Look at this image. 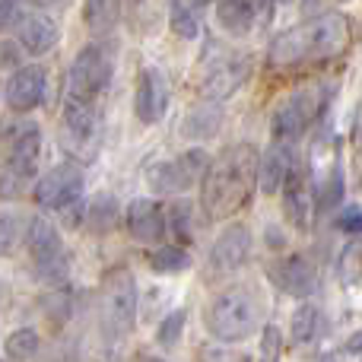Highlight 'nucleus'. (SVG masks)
<instances>
[{
    "label": "nucleus",
    "mask_w": 362,
    "mask_h": 362,
    "mask_svg": "<svg viewBox=\"0 0 362 362\" xmlns=\"http://www.w3.org/2000/svg\"><path fill=\"white\" fill-rule=\"evenodd\" d=\"M321 334V312L315 305H299L293 312V344L305 346Z\"/></svg>",
    "instance_id": "24"
},
{
    "label": "nucleus",
    "mask_w": 362,
    "mask_h": 362,
    "mask_svg": "<svg viewBox=\"0 0 362 362\" xmlns=\"http://www.w3.org/2000/svg\"><path fill=\"white\" fill-rule=\"evenodd\" d=\"M350 45V19L337 10H325L305 23L286 29L270 42V64L274 67H296L302 61H325Z\"/></svg>",
    "instance_id": "2"
},
{
    "label": "nucleus",
    "mask_w": 362,
    "mask_h": 362,
    "mask_svg": "<svg viewBox=\"0 0 362 362\" xmlns=\"http://www.w3.org/2000/svg\"><path fill=\"white\" fill-rule=\"evenodd\" d=\"M248 74H251V57L235 54V51H210L200 61L197 93L210 102H223L248 80Z\"/></svg>",
    "instance_id": "6"
},
{
    "label": "nucleus",
    "mask_w": 362,
    "mask_h": 362,
    "mask_svg": "<svg viewBox=\"0 0 362 362\" xmlns=\"http://www.w3.org/2000/svg\"><path fill=\"white\" fill-rule=\"evenodd\" d=\"M25 242H29V251H32V257H35L38 280L57 283L70 274V257H67V251H64L57 229L48 223V219H42V216L32 219Z\"/></svg>",
    "instance_id": "8"
},
{
    "label": "nucleus",
    "mask_w": 362,
    "mask_h": 362,
    "mask_svg": "<svg viewBox=\"0 0 362 362\" xmlns=\"http://www.w3.org/2000/svg\"><path fill=\"white\" fill-rule=\"evenodd\" d=\"M19 13H23V6H19V4H10V0H0V32L10 29V25L19 19Z\"/></svg>",
    "instance_id": "38"
},
{
    "label": "nucleus",
    "mask_w": 362,
    "mask_h": 362,
    "mask_svg": "<svg viewBox=\"0 0 362 362\" xmlns=\"http://www.w3.org/2000/svg\"><path fill=\"white\" fill-rule=\"evenodd\" d=\"M206 153L204 150H187L185 156L169 159V163H156L150 169V187L156 194H181L194 185V181L206 178Z\"/></svg>",
    "instance_id": "10"
},
{
    "label": "nucleus",
    "mask_w": 362,
    "mask_h": 362,
    "mask_svg": "<svg viewBox=\"0 0 362 362\" xmlns=\"http://www.w3.org/2000/svg\"><path fill=\"white\" fill-rule=\"evenodd\" d=\"M321 108H325V89L321 86H308V89L293 93L274 112V137H276V144L289 146L293 140H299L302 134L308 131V124L321 115Z\"/></svg>",
    "instance_id": "7"
},
{
    "label": "nucleus",
    "mask_w": 362,
    "mask_h": 362,
    "mask_svg": "<svg viewBox=\"0 0 362 362\" xmlns=\"http://www.w3.org/2000/svg\"><path fill=\"white\" fill-rule=\"evenodd\" d=\"M38 150H42V134H38L35 124H29V121H25V127L16 134V137H13V144L6 146V163L19 165V169H25V172H35Z\"/></svg>",
    "instance_id": "21"
},
{
    "label": "nucleus",
    "mask_w": 362,
    "mask_h": 362,
    "mask_svg": "<svg viewBox=\"0 0 362 362\" xmlns=\"http://www.w3.org/2000/svg\"><path fill=\"white\" fill-rule=\"evenodd\" d=\"M165 219H169V229L175 232L181 242H194V219H191V204L187 200H175V204L169 206V213H165Z\"/></svg>",
    "instance_id": "29"
},
{
    "label": "nucleus",
    "mask_w": 362,
    "mask_h": 362,
    "mask_svg": "<svg viewBox=\"0 0 362 362\" xmlns=\"http://www.w3.org/2000/svg\"><path fill=\"white\" fill-rule=\"evenodd\" d=\"M185 321H187V312L185 308H175V312H169L163 318V325H159V331H156V344L159 346H175L178 340H181V334H185Z\"/></svg>",
    "instance_id": "30"
},
{
    "label": "nucleus",
    "mask_w": 362,
    "mask_h": 362,
    "mask_svg": "<svg viewBox=\"0 0 362 362\" xmlns=\"http://www.w3.org/2000/svg\"><path fill=\"white\" fill-rule=\"evenodd\" d=\"M257 318H261V305H257L255 293L245 286L223 289L204 312L206 331L223 344H238V340L251 337V331L257 327Z\"/></svg>",
    "instance_id": "3"
},
{
    "label": "nucleus",
    "mask_w": 362,
    "mask_h": 362,
    "mask_svg": "<svg viewBox=\"0 0 362 362\" xmlns=\"http://www.w3.org/2000/svg\"><path fill=\"white\" fill-rule=\"evenodd\" d=\"M267 276L280 293L293 296V299H308L318 289V274H315L312 261L302 255H289V257L274 261L267 267Z\"/></svg>",
    "instance_id": "12"
},
{
    "label": "nucleus",
    "mask_w": 362,
    "mask_h": 362,
    "mask_svg": "<svg viewBox=\"0 0 362 362\" xmlns=\"http://www.w3.org/2000/svg\"><path fill=\"white\" fill-rule=\"evenodd\" d=\"M257 156L255 144H235L223 150L206 169V178L200 181V204H204L206 219H226L251 204V194L257 187Z\"/></svg>",
    "instance_id": "1"
},
{
    "label": "nucleus",
    "mask_w": 362,
    "mask_h": 362,
    "mask_svg": "<svg viewBox=\"0 0 362 362\" xmlns=\"http://www.w3.org/2000/svg\"><path fill=\"white\" fill-rule=\"evenodd\" d=\"M150 267L156 274H178V270L191 267V255H187L181 245H163L159 251L150 255Z\"/></svg>",
    "instance_id": "26"
},
{
    "label": "nucleus",
    "mask_w": 362,
    "mask_h": 362,
    "mask_svg": "<svg viewBox=\"0 0 362 362\" xmlns=\"http://www.w3.org/2000/svg\"><path fill=\"white\" fill-rule=\"evenodd\" d=\"M165 108H169V83L156 67H144L137 76V93H134V112L144 124H156L163 121Z\"/></svg>",
    "instance_id": "14"
},
{
    "label": "nucleus",
    "mask_w": 362,
    "mask_h": 362,
    "mask_svg": "<svg viewBox=\"0 0 362 362\" xmlns=\"http://www.w3.org/2000/svg\"><path fill=\"white\" fill-rule=\"evenodd\" d=\"M45 86H48V80H45V70L38 67H19L16 74L6 80V105L13 108V112H32V108L42 105L45 99Z\"/></svg>",
    "instance_id": "16"
},
{
    "label": "nucleus",
    "mask_w": 362,
    "mask_h": 362,
    "mask_svg": "<svg viewBox=\"0 0 362 362\" xmlns=\"http://www.w3.org/2000/svg\"><path fill=\"white\" fill-rule=\"evenodd\" d=\"M99 305H102V325H105V331L112 337H124V334L134 331V321H137V283H134L131 270L115 267L105 276Z\"/></svg>",
    "instance_id": "4"
},
{
    "label": "nucleus",
    "mask_w": 362,
    "mask_h": 362,
    "mask_svg": "<svg viewBox=\"0 0 362 362\" xmlns=\"http://www.w3.org/2000/svg\"><path fill=\"white\" fill-rule=\"evenodd\" d=\"M337 226L344 232H350V235H362V206H346V210L340 213Z\"/></svg>",
    "instance_id": "35"
},
{
    "label": "nucleus",
    "mask_w": 362,
    "mask_h": 362,
    "mask_svg": "<svg viewBox=\"0 0 362 362\" xmlns=\"http://www.w3.org/2000/svg\"><path fill=\"white\" fill-rule=\"evenodd\" d=\"M325 362H334V359H325Z\"/></svg>",
    "instance_id": "41"
},
{
    "label": "nucleus",
    "mask_w": 362,
    "mask_h": 362,
    "mask_svg": "<svg viewBox=\"0 0 362 362\" xmlns=\"http://www.w3.org/2000/svg\"><path fill=\"white\" fill-rule=\"evenodd\" d=\"M340 197H344V178H340V172H331L325 191H321V206H334Z\"/></svg>",
    "instance_id": "34"
},
{
    "label": "nucleus",
    "mask_w": 362,
    "mask_h": 362,
    "mask_svg": "<svg viewBox=\"0 0 362 362\" xmlns=\"http://www.w3.org/2000/svg\"><path fill=\"white\" fill-rule=\"evenodd\" d=\"M38 344H42V340H38L35 327H19V331H13L10 337H6L4 353L10 356V362H29L38 353Z\"/></svg>",
    "instance_id": "25"
},
{
    "label": "nucleus",
    "mask_w": 362,
    "mask_h": 362,
    "mask_svg": "<svg viewBox=\"0 0 362 362\" xmlns=\"http://www.w3.org/2000/svg\"><path fill=\"white\" fill-rule=\"evenodd\" d=\"M16 64H19L16 42H0V70H16Z\"/></svg>",
    "instance_id": "37"
},
{
    "label": "nucleus",
    "mask_w": 362,
    "mask_h": 362,
    "mask_svg": "<svg viewBox=\"0 0 362 362\" xmlns=\"http://www.w3.org/2000/svg\"><path fill=\"white\" fill-rule=\"evenodd\" d=\"M61 38V29L51 16H42V13H32L19 23V48H25L29 54H45L51 51Z\"/></svg>",
    "instance_id": "18"
},
{
    "label": "nucleus",
    "mask_w": 362,
    "mask_h": 362,
    "mask_svg": "<svg viewBox=\"0 0 362 362\" xmlns=\"http://www.w3.org/2000/svg\"><path fill=\"white\" fill-rule=\"evenodd\" d=\"M35 204L45 210H67L74 204H83V172L80 165L64 163L45 172L35 185Z\"/></svg>",
    "instance_id": "9"
},
{
    "label": "nucleus",
    "mask_w": 362,
    "mask_h": 362,
    "mask_svg": "<svg viewBox=\"0 0 362 362\" xmlns=\"http://www.w3.org/2000/svg\"><path fill=\"white\" fill-rule=\"evenodd\" d=\"M346 353H356V356H362V327L353 334L350 340H346Z\"/></svg>",
    "instance_id": "39"
},
{
    "label": "nucleus",
    "mask_w": 362,
    "mask_h": 362,
    "mask_svg": "<svg viewBox=\"0 0 362 362\" xmlns=\"http://www.w3.org/2000/svg\"><path fill=\"white\" fill-rule=\"evenodd\" d=\"M293 150L286 144H274L267 153L261 156V169H257V187L264 194H276L283 191L286 178L293 175Z\"/></svg>",
    "instance_id": "17"
},
{
    "label": "nucleus",
    "mask_w": 362,
    "mask_h": 362,
    "mask_svg": "<svg viewBox=\"0 0 362 362\" xmlns=\"http://www.w3.org/2000/svg\"><path fill=\"white\" fill-rule=\"evenodd\" d=\"M137 362H169V359H163V356H150V353H140Z\"/></svg>",
    "instance_id": "40"
},
{
    "label": "nucleus",
    "mask_w": 362,
    "mask_h": 362,
    "mask_svg": "<svg viewBox=\"0 0 362 362\" xmlns=\"http://www.w3.org/2000/svg\"><path fill=\"white\" fill-rule=\"evenodd\" d=\"M206 4H191V0H175L169 6V25L178 38H197L200 35V16H204Z\"/></svg>",
    "instance_id": "23"
},
{
    "label": "nucleus",
    "mask_w": 362,
    "mask_h": 362,
    "mask_svg": "<svg viewBox=\"0 0 362 362\" xmlns=\"http://www.w3.org/2000/svg\"><path fill=\"white\" fill-rule=\"evenodd\" d=\"M118 4H86L83 6V16H86V25L93 29H108L112 23H118Z\"/></svg>",
    "instance_id": "32"
},
{
    "label": "nucleus",
    "mask_w": 362,
    "mask_h": 362,
    "mask_svg": "<svg viewBox=\"0 0 362 362\" xmlns=\"http://www.w3.org/2000/svg\"><path fill=\"white\" fill-rule=\"evenodd\" d=\"M16 245V216L0 210V255H10Z\"/></svg>",
    "instance_id": "33"
},
{
    "label": "nucleus",
    "mask_w": 362,
    "mask_h": 362,
    "mask_svg": "<svg viewBox=\"0 0 362 362\" xmlns=\"http://www.w3.org/2000/svg\"><path fill=\"white\" fill-rule=\"evenodd\" d=\"M32 175H35V172H25V169H19V165H13L4 159V163H0V200L19 197Z\"/></svg>",
    "instance_id": "27"
},
{
    "label": "nucleus",
    "mask_w": 362,
    "mask_h": 362,
    "mask_svg": "<svg viewBox=\"0 0 362 362\" xmlns=\"http://www.w3.org/2000/svg\"><path fill=\"white\" fill-rule=\"evenodd\" d=\"M276 353H280V331L274 325L264 331V346H261V362H276Z\"/></svg>",
    "instance_id": "36"
},
{
    "label": "nucleus",
    "mask_w": 362,
    "mask_h": 362,
    "mask_svg": "<svg viewBox=\"0 0 362 362\" xmlns=\"http://www.w3.org/2000/svg\"><path fill=\"white\" fill-rule=\"evenodd\" d=\"M283 213L286 219L296 226V229H305L308 226V200H312V191H308V178L302 169H293V175L283 185Z\"/></svg>",
    "instance_id": "19"
},
{
    "label": "nucleus",
    "mask_w": 362,
    "mask_h": 362,
    "mask_svg": "<svg viewBox=\"0 0 362 362\" xmlns=\"http://www.w3.org/2000/svg\"><path fill=\"white\" fill-rule=\"evenodd\" d=\"M270 10L264 4H245V0H226L216 6V19L229 35H248L257 23V13Z\"/></svg>",
    "instance_id": "20"
},
{
    "label": "nucleus",
    "mask_w": 362,
    "mask_h": 362,
    "mask_svg": "<svg viewBox=\"0 0 362 362\" xmlns=\"http://www.w3.org/2000/svg\"><path fill=\"white\" fill-rule=\"evenodd\" d=\"M251 257V229L242 223L226 226L210 248V267L219 274H235Z\"/></svg>",
    "instance_id": "13"
},
{
    "label": "nucleus",
    "mask_w": 362,
    "mask_h": 362,
    "mask_svg": "<svg viewBox=\"0 0 362 362\" xmlns=\"http://www.w3.org/2000/svg\"><path fill=\"white\" fill-rule=\"evenodd\" d=\"M108 80H112V61H108V54L99 45H86V48L74 57V64H70V70H67L64 99L95 105V99L105 93Z\"/></svg>",
    "instance_id": "5"
},
{
    "label": "nucleus",
    "mask_w": 362,
    "mask_h": 362,
    "mask_svg": "<svg viewBox=\"0 0 362 362\" xmlns=\"http://www.w3.org/2000/svg\"><path fill=\"white\" fill-rule=\"evenodd\" d=\"M216 124H219L216 108H197V112H191L185 118L181 134H185V137H213V134H216Z\"/></svg>",
    "instance_id": "28"
},
{
    "label": "nucleus",
    "mask_w": 362,
    "mask_h": 362,
    "mask_svg": "<svg viewBox=\"0 0 362 362\" xmlns=\"http://www.w3.org/2000/svg\"><path fill=\"white\" fill-rule=\"evenodd\" d=\"M64 144L70 153H80L83 159L95 156V146H99V112H95V105L64 99Z\"/></svg>",
    "instance_id": "11"
},
{
    "label": "nucleus",
    "mask_w": 362,
    "mask_h": 362,
    "mask_svg": "<svg viewBox=\"0 0 362 362\" xmlns=\"http://www.w3.org/2000/svg\"><path fill=\"white\" fill-rule=\"evenodd\" d=\"M118 200L112 197V194H95L93 204L86 206V229L93 232V235H108V232L118 229Z\"/></svg>",
    "instance_id": "22"
},
{
    "label": "nucleus",
    "mask_w": 362,
    "mask_h": 362,
    "mask_svg": "<svg viewBox=\"0 0 362 362\" xmlns=\"http://www.w3.org/2000/svg\"><path fill=\"white\" fill-rule=\"evenodd\" d=\"M127 232H131L137 242L153 245L163 242L165 232H169V219H165V210L150 197H137L127 206Z\"/></svg>",
    "instance_id": "15"
},
{
    "label": "nucleus",
    "mask_w": 362,
    "mask_h": 362,
    "mask_svg": "<svg viewBox=\"0 0 362 362\" xmlns=\"http://www.w3.org/2000/svg\"><path fill=\"white\" fill-rule=\"evenodd\" d=\"M340 280L344 283H356L362 280V238H353L350 245L344 248V255H340Z\"/></svg>",
    "instance_id": "31"
}]
</instances>
